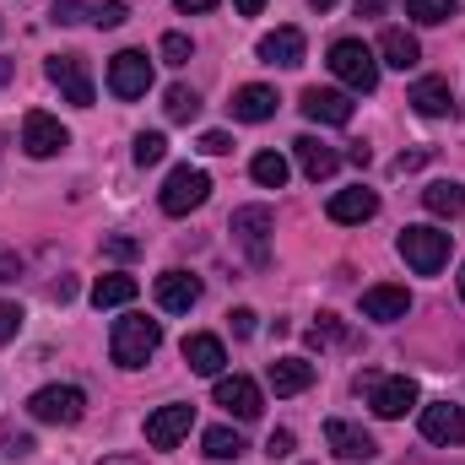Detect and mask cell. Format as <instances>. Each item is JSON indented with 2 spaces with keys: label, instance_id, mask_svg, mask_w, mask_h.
<instances>
[{
  "label": "cell",
  "instance_id": "1",
  "mask_svg": "<svg viewBox=\"0 0 465 465\" xmlns=\"http://www.w3.org/2000/svg\"><path fill=\"white\" fill-rule=\"evenodd\" d=\"M157 347H163V325L146 320V314H124L114 325V336H109V351H114L119 368H146L157 357Z\"/></svg>",
  "mask_w": 465,
  "mask_h": 465
},
{
  "label": "cell",
  "instance_id": "2",
  "mask_svg": "<svg viewBox=\"0 0 465 465\" xmlns=\"http://www.w3.org/2000/svg\"><path fill=\"white\" fill-rule=\"evenodd\" d=\"M325 65L336 71V82H347L351 93H373L379 87V60H373V49L362 38H336Z\"/></svg>",
  "mask_w": 465,
  "mask_h": 465
},
{
  "label": "cell",
  "instance_id": "3",
  "mask_svg": "<svg viewBox=\"0 0 465 465\" xmlns=\"http://www.w3.org/2000/svg\"><path fill=\"white\" fill-rule=\"evenodd\" d=\"M27 411H33V422H49V428H76V422L87 417V395H82L76 384H44V390H33Z\"/></svg>",
  "mask_w": 465,
  "mask_h": 465
},
{
  "label": "cell",
  "instance_id": "4",
  "mask_svg": "<svg viewBox=\"0 0 465 465\" xmlns=\"http://www.w3.org/2000/svg\"><path fill=\"white\" fill-rule=\"evenodd\" d=\"M395 249H401V260L417 276H439L450 265V232H439V228H406L395 238Z\"/></svg>",
  "mask_w": 465,
  "mask_h": 465
},
{
  "label": "cell",
  "instance_id": "5",
  "mask_svg": "<svg viewBox=\"0 0 465 465\" xmlns=\"http://www.w3.org/2000/svg\"><path fill=\"white\" fill-rule=\"evenodd\" d=\"M206 195H212V179L201 173V168H173L168 179H163V195H157V206L168 212V217H190L195 206H206Z\"/></svg>",
  "mask_w": 465,
  "mask_h": 465
},
{
  "label": "cell",
  "instance_id": "6",
  "mask_svg": "<svg viewBox=\"0 0 465 465\" xmlns=\"http://www.w3.org/2000/svg\"><path fill=\"white\" fill-rule=\"evenodd\" d=\"M228 228L238 238V249L249 254V265H271V228H276L271 206H238Z\"/></svg>",
  "mask_w": 465,
  "mask_h": 465
},
{
  "label": "cell",
  "instance_id": "7",
  "mask_svg": "<svg viewBox=\"0 0 465 465\" xmlns=\"http://www.w3.org/2000/svg\"><path fill=\"white\" fill-rule=\"evenodd\" d=\"M44 76L60 87V98L65 104H76V109H93V71H87V60L82 54H54L49 65H44Z\"/></svg>",
  "mask_w": 465,
  "mask_h": 465
},
{
  "label": "cell",
  "instance_id": "8",
  "mask_svg": "<svg viewBox=\"0 0 465 465\" xmlns=\"http://www.w3.org/2000/svg\"><path fill=\"white\" fill-rule=\"evenodd\" d=\"M109 93L124 98V104L152 93V60H146L141 49H119L114 60H109Z\"/></svg>",
  "mask_w": 465,
  "mask_h": 465
},
{
  "label": "cell",
  "instance_id": "9",
  "mask_svg": "<svg viewBox=\"0 0 465 465\" xmlns=\"http://www.w3.org/2000/svg\"><path fill=\"white\" fill-rule=\"evenodd\" d=\"M368 406H373V417H384V422L406 417V411L417 406V379H406V373H390V379H368Z\"/></svg>",
  "mask_w": 465,
  "mask_h": 465
},
{
  "label": "cell",
  "instance_id": "10",
  "mask_svg": "<svg viewBox=\"0 0 465 465\" xmlns=\"http://www.w3.org/2000/svg\"><path fill=\"white\" fill-rule=\"evenodd\" d=\"M65 146H71V130L54 114L33 109V114L22 119V152H27V157H60Z\"/></svg>",
  "mask_w": 465,
  "mask_h": 465
},
{
  "label": "cell",
  "instance_id": "11",
  "mask_svg": "<svg viewBox=\"0 0 465 465\" xmlns=\"http://www.w3.org/2000/svg\"><path fill=\"white\" fill-rule=\"evenodd\" d=\"M190 428H195V406H157L152 417H146V444L152 450H179L184 439H190Z\"/></svg>",
  "mask_w": 465,
  "mask_h": 465
},
{
  "label": "cell",
  "instance_id": "12",
  "mask_svg": "<svg viewBox=\"0 0 465 465\" xmlns=\"http://www.w3.org/2000/svg\"><path fill=\"white\" fill-rule=\"evenodd\" d=\"M217 406L232 411L238 422H254V417L265 411V395H260V384L243 379V373H217Z\"/></svg>",
  "mask_w": 465,
  "mask_h": 465
},
{
  "label": "cell",
  "instance_id": "13",
  "mask_svg": "<svg viewBox=\"0 0 465 465\" xmlns=\"http://www.w3.org/2000/svg\"><path fill=\"white\" fill-rule=\"evenodd\" d=\"M325 444H331V455H336V460H347V465L373 460V455H379L373 433H362V428L347 422V417H331V422H325Z\"/></svg>",
  "mask_w": 465,
  "mask_h": 465
},
{
  "label": "cell",
  "instance_id": "14",
  "mask_svg": "<svg viewBox=\"0 0 465 465\" xmlns=\"http://www.w3.org/2000/svg\"><path fill=\"white\" fill-rule=\"evenodd\" d=\"M422 439H428V444H444V450H460L465 444V411L450 406V401L422 406Z\"/></svg>",
  "mask_w": 465,
  "mask_h": 465
},
{
  "label": "cell",
  "instance_id": "15",
  "mask_svg": "<svg viewBox=\"0 0 465 465\" xmlns=\"http://www.w3.org/2000/svg\"><path fill=\"white\" fill-rule=\"evenodd\" d=\"M298 109L314 119V124H351V98L336 87H303Z\"/></svg>",
  "mask_w": 465,
  "mask_h": 465
},
{
  "label": "cell",
  "instance_id": "16",
  "mask_svg": "<svg viewBox=\"0 0 465 465\" xmlns=\"http://www.w3.org/2000/svg\"><path fill=\"white\" fill-rule=\"evenodd\" d=\"M195 303H201V282H195L190 271H163V276H157V309L190 314Z\"/></svg>",
  "mask_w": 465,
  "mask_h": 465
},
{
  "label": "cell",
  "instance_id": "17",
  "mask_svg": "<svg viewBox=\"0 0 465 465\" xmlns=\"http://www.w3.org/2000/svg\"><path fill=\"white\" fill-rule=\"evenodd\" d=\"M411 314V292L406 287H368L362 292V320H379V325H395Z\"/></svg>",
  "mask_w": 465,
  "mask_h": 465
},
{
  "label": "cell",
  "instance_id": "18",
  "mask_svg": "<svg viewBox=\"0 0 465 465\" xmlns=\"http://www.w3.org/2000/svg\"><path fill=\"white\" fill-rule=\"evenodd\" d=\"M406 104H411L422 119H444V114H455V87H450L444 76H422V82L411 87Z\"/></svg>",
  "mask_w": 465,
  "mask_h": 465
},
{
  "label": "cell",
  "instance_id": "19",
  "mask_svg": "<svg viewBox=\"0 0 465 465\" xmlns=\"http://www.w3.org/2000/svg\"><path fill=\"white\" fill-rule=\"evenodd\" d=\"M265 384H271L276 395H303V390L314 384V362H309V357H276V362L265 368Z\"/></svg>",
  "mask_w": 465,
  "mask_h": 465
},
{
  "label": "cell",
  "instance_id": "20",
  "mask_svg": "<svg viewBox=\"0 0 465 465\" xmlns=\"http://www.w3.org/2000/svg\"><path fill=\"white\" fill-rule=\"evenodd\" d=\"M325 212H331V223L351 228V223H368V217H379V195H373V190H362V184H357V190H336Z\"/></svg>",
  "mask_w": 465,
  "mask_h": 465
},
{
  "label": "cell",
  "instance_id": "21",
  "mask_svg": "<svg viewBox=\"0 0 465 465\" xmlns=\"http://www.w3.org/2000/svg\"><path fill=\"white\" fill-rule=\"evenodd\" d=\"M292 152H298V168L320 184V179H331L336 168H341V152L336 146H325V141H314V135H298L292 141Z\"/></svg>",
  "mask_w": 465,
  "mask_h": 465
},
{
  "label": "cell",
  "instance_id": "22",
  "mask_svg": "<svg viewBox=\"0 0 465 465\" xmlns=\"http://www.w3.org/2000/svg\"><path fill=\"white\" fill-rule=\"evenodd\" d=\"M276 87H260V82H249V87H238L232 93V119H243V124H265V119L276 114Z\"/></svg>",
  "mask_w": 465,
  "mask_h": 465
},
{
  "label": "cell",
  "instance_id": "23",
  "mask_svg": "<svg viewBox=\"0 0 465 465\" xmlns=\"http://www.w3.org/2000/svg\"><path fill=\"white\" fill-rule=\"evenodd\" d=\"M303 33L298 27H276V33H265L260 38V60L265 65H303Z\"/></svg>",
  "mask_w": 465,
  "mask_h": 465
},
{
  "label": "cell",
  "instance_id": "24",
  "mask_svg": "<svg viewBox=\"0 0 465 465\" xmlns=\"http://www.w3.org/2000/svg\"><path fill=\"white\" fill-rule=\"evenodd\" d=\"M184 362H190V373L217 379V373H223V362H228V351H223L217 336H184Z\"/></svg>",
  "mask_w": 465,
  "mask_h": 465
},
{
  "label": "cell",
  "instance_id": "25",
  "mask_svg": "<svg viewBox=\"0 0 465 465\" xmlns=\"http://www.w3.org/2000/svg\"><path fill=\"white\" fill-rule=\"evenodd\" d=\"M379 54H384V65H395V71H411V65L422 60V44H417L406 27H384V33H379Z\"/></svg>",
  "mask_w": 465,
  "mask_h": 465
},
{
  "label": "cell",
  "instance_id": "26",
  "mask_svg": "<svg viewBox=\"0 0 465 465\" xmlns=\"http://www.w3.org/2000/svg\"><path fill=\"white\" fill-rule=\"evenodd\" d=\"M135 276H124V271H109V276H98L93 282V309H124V303H135Z\"/></svg>",
  "mask_w": 465,
  "mask_h": 465
},
{
  "label": "cell",
  "instance_id": "27",
  "mask_svg": "<svg viewBox=\"0 0 465 465\" xmlns=\"http://www.w3.org/2000/svg\"><path fill=\"white\" fill-rule=\"evenodd\" d=\"M422 206H428L433 217H460L465 212V184H455V179L428 184V190H422Z\"/></svg>",
  "mask_w": 465,
  "mask_h": 465
},
{
  "label": "cell",
  "instance_id": "28",
  "mask_svg": "<svg viewBox=\"0 0 465 465\" xmlns=\"http://www.w3.org/2000/svg\"><path fill=\"white\" fill-rule=\"evenodd\" d=\"M249 173H254V184L282 190V184H287V157H282V152H260V157L249 163Z\"/></svg>",
  "mask_w": 465,
  "mask_h": 465
},
{
  "label": "cell",
  "instance_id": "29",
  "mask_svg": "<svg viewBox=\"0 0 465 465\" xmlns=\"http://www.w3.org/2000/svg\"><path fill=\"white\" fill-rule=\"evenodd\" d=\"M455 11H460V0H406V16L422 22V27H439V22H450Z\"/></svg>",
  "mask_w": 465,
  "mask_h": 465
},
{
  "label": "cell",
  "instance_id": "30",
  "mask_svg": "<svg viewBox=\"0 0 465 465\" xmlns=\"http://www.w3.org/2000/svg\"><path fill=\"white\" fill-rule=\"evenodd\" d=\"M163 109H168V119H173V124H190V119L201 114V98H195V87H168Z\"/></svg>",
  "mask_w": 465,
  "mask_h": 465
},
{
  "label": "cell",
  "instance_id": "31",
  "mask_svg": "<svg viewBox=\"0 0 465 465\" xmlns=\"http://www.w3.org/2000/svg\"><path fill=\"white\" fill-rule=\"evenodd\" d=\"M201 444H206V455H212V460H238V455H243V439H238L232 428H206V439H201Z\"/></svg>",
  "mask_w": 465,
  "mask_h": 465
},
{
  "label": "cell",
  "instance_id": "32",
  "mask_svg": "<svg viewBox=\"0 0 465 465\" xmlns=\"http://www.w3.org/2000/svg\"><path fill=\"white\" fill-rule=\"evenodd\" d=\"M163 157H168V135H163V130H141V135H135V163H141V168H157Z\"/></svg>",
  "mask_w": 465,
  "mask_h": 465
},
{
  "label": "cell",
  "instance_id": "33",
  "mask_svg": "<svg viewBox=\"0 0 465 465\" xmlns=\"http://www.w3.org/2000/svg\"><path fill=\"white\" fill-rule=\"evenodd\" d=\"M347 341V325L336 314H320V325H309V347H341Z\"/></svg>",
  "mask_w": 465,
  "mask_h": 465
},
{
  "label": "cell",
  "instance_id": "34",
  "mask_svg": "<svg viewBox=\"0 0 465 465\" xmlns=\"http://www.w3.org/2000/svg\"><path fill=\"white\" fill-rule=\"evenodd\" d=\"M22 320H27V314H22V303H11V298H0V347L22 336Z\"/></svg>",
  "mask_w": 465,
  "mask_h": 465
},
{
  "label": "cell",
  "instance_id": "35",
  "mask_svg": "<svg viewBox=\"0 0 465 465\" xmlns=\"http://www.w3.org/2000/svg\"><path fill=\"white\" fill-rule=\"evenodd\" d=\"M190 54H195V44H190L184 33H163V60H168V65H184Z\"/></svg>",
  "mask_w": 465,
  "mask_h": 465
},
{
  "label": "cell",
  "instance_id": "36",
  "mask_svg": "<svg viewBox=\"0 0 465 465\" xmlns=\"http://www.w3.org/2000/svg\"><path fill=\"white\" fill-rule=\"evenodd\" d=\"M124 16H130L124 0H104V5H93V22H98V27H119Z\"/></svg>",
  "mask_w": 465,
  "mask_h": 465
},
{
  "label": "cell",
  "instance_id": "37",
  "mask_svg": "<svg viewBox=\"0 0 465 465\" xmlns=\"http://www.w3.org/2000/svg\"><path fill=\"white\" fill-rule=\"evenodd\" d=\"M0 444H5V455H11V460L33 455V439H27V433H16V428H5V433H0Z\"/></svg>",
  "mask_w": 465,
  "mask_h": 465
},
{
  "label": "cell",
  "instance_id": "38",
  "mask_svg": "<svg viewBox=\"0 0 465 465\" xmlns=\"http://www.w3.org/2000/svg\"><path fill=\"white\" fill-rule=\"evenodd\" d=\"M292 444H298V439H292L287 428H276V433L265 439V455H271V460H287V455H292Z\"/></svg>",
  "mask_w": 465,
  "mask_h": 465
},
{
  "label": "cell",
  "instance_id": "39",
  "mask_svg": "<svg viewBox=\"0 0 465 465\" xmlns=\"http://www.w3.org/2000/svg\"><path fill=\"white\" fill-rule=\"evenodd\" d=\"M82 11H87L82 0H54V11H49V16H54L60 27H71V22H82Z\"/></svg>",
  "mask_w": 465,
  "mask_h": 465
},
{
  "label": "cell",
  "instance_id": "40",
  "mask_svg": "<svg viewBox=\"0 0 465 465\" xmlns=\"http://www.w3.org/2000/svg\"><path fill=\"white\" fill-rule=\"evenodd\" d=\"M201 152H206V157H223V152H232V141L223 130H206V135H201Z\"/></svg>",
  "mask_w": 465,
  "mask_h": 465
},
{
  "label": "cell",
  "instance_id": "41",
  "mask_svg": "<svg viewBox=\"0 0 465 465\" xmlns=\"http://www.w3.org/2000/svg\"><path fill=\"white\" fill-rule=\"evenodd\" d=\"M104 249H109L114 260H135V254H141V243H135V238H109Z\"/></svg>",
  "mask_w": 465,
  "mask_h": 465
},
{
  "label": "cell",
  "instance_id": "42",
  "mask_svg": "<svg viewBox=\"0 0 465 465\" xmlns=\"http://www.w3.org/2000/svg\"><path fill=\"white\" fill-rule=\"evenodd\" d=\"M232 336H254V309H232Z\"/></svg>",
  "mask_w": 465,
  "mask_h": 465
},
{
  "label": "cell",
  "instance_id": "43",
  "mask_svg": "<svg viewBox=\"0 0 465 465\" xmlns=\"http://www.w3.org/2000/svg\"><path fill=\"white\" fill-rule=\"evenodd\" d=\"M49 298H54V303H71V298H76V282H71V276L49 282Z\"/></svg>",
  "mask_w": 465,
  "mask_h": 465
},
{
  "label": "cell",
  "instance_id": "44",
  "mask_svg": "<svg viewBox=\"0 0 465 465\" xmlns=\"http://www.w3.org/2000/svg\"><path fill=\"white\" fill-rule=\"evenodd\" d=\"M428 163V152H401L395 157V173H411V168H422Z\"/></svg>",
  "mask_w": 465,
  "mask_h": 465
},
{
  "label": "cell",
  "instance_id": "45",
  "mask_svg": "<svg viewBox=\"0 0 465 465\" xmlns=\"http://www.w3.org/2000/svg\"><path fill=\"white\" fill-rule=\"evenodd\" d=\"M22 276V260L16 254H0V282H16Z\"/></svg>",
  "mask_w": 465,
  "mask_h": 465
},
{
  "label": "cell",
  "instance_id": "46",
  "mask_svg": "<svg viewBox=\"0 0 465 465\" xmlns=\"http://www.w3.org/2000/svg\"><path fill=\"white\" fill-rule=\"evenodd\" d=\"M232 11H238V16H260V11H265V0H232Z\"/></svg>",
  "mask_w": 465,
  "mask_h": 465
},
{
  "label": "cell",
  "instance_id": "47",
  "mask_svg": "<svg viewBox=\"0 0 465 465\" xmlns=\"http://www.w3.org/2000/svg\"><path fill=\"white\" fill-rule=\"evenodd\" d=\"M384 5H390V0H357V16H379Z\"/></svg>",
  "mask_w": 465,
  "mask_h": 465
},
{
  "label": "cell",
  "instance_id": "48",
  "mask_svg": "<svg viewBox=\"0 0 465 465\" xmlns=\"http://www.w3.org/2000/svg\"><path fill=\"white\" fill-rule=\"evenodd\" d=\"M98 465H146V460H141V455H104Z\"/></svg>",
  "mask_w": 465,
  "mask_h": 465
},
{
  "label": "cell",
  "instance_id": "49",
  "mask_svg": "<svg viewBox=\"0 0 465 465\" xmlns=\"http://www.w3.org/2000/svg\"><path fill=\"white\" fill-rule=\"evenodd\" d=\"M173 5H179V11H212L217 0H173Z\"/></svg>",
  "mask_w": 465,
  "mask_h": 465
},
{
  "label": "cell",
  "instance_id": "50",
  "mask_svg": "<svg viewBox=\"0 0 465 465\" xmlns=\"http://www.w3.org/2000/svg\"><path fill=\"white\" fill-rule=\"evenodd\" d=\"M309 5H314L320 16H325V11H336V0H309Z\"/></svg>",
  "mask_w": 465,
  "mask_h": 465
},
{
  "label": "cell",
  "instance_id": "51",
  "mask_svg": "<svg viewBox=\"0 0 465 465\" xmlns=\"http://www.w3.org/2000/svg\"><path fill=\"white\" fill-rule=\"evenodd\" d=\"M460 298H465V265H460Z\"/></svg>",
  "mask_w": 465,
  "mask_h": 465
}]
</instances>
